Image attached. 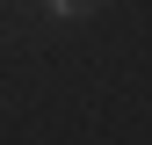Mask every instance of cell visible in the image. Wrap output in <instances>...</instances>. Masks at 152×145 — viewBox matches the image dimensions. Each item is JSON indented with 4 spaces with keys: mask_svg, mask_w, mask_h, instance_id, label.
<instances>
[{
    "mask_svg": "<svg viewBox=\"0 0 152 145\" xmlns=\"http://www.w3.org/2000/svg\"><path fill=\"white\" fill-rule=\"evenodd\" d=\"M44 7H51V15H87L94 0H44Z\"/></svg>",
    "mask_w": 152,
    "mask_h": 145,
    "instance_id": "6da1fadb",
    "label": "cell"
}]
</instances>
